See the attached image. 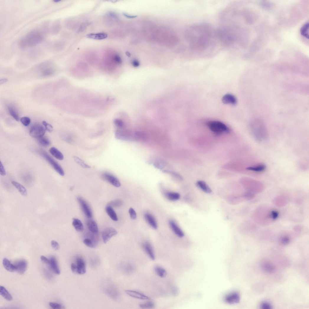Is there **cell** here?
<instances>
[{
    "mask_svg": "<svg viewBox=\"0 0 309 309\" xmlns=\"http://www.w3.org/2000/svg\"><path fill=\"white\" fill-rule=\"evenodd\" d=\"M165 195L168 199L173 201L177 200L180 197L179 194L175 192H167L165 194Z\"/></svg>",
    "mask_w": 309,
    "mask_h": 309,
    "instance_id": "32",
    "label": "cell"
},
{
    "mask_svg": "<svg viewBox=\"0 0 309 309\" xmlns=\"http://www.w3.org/2000/svg\"><path fill=\"white\" fill-rule=\"evenodd\" d=\"M224 300L226 303L230 304L238 303L240 301L239 294L237 292H232L226 295Z\"/></svg>",
    "mask_w": 309,
    "mask_h": 309,
    "instance_id": "13",
    "label": "cell"
},
{
    "mask_svg": "<svg viewBox=\"0 0 309 309\" xmlns=\"http://www.w3.org/2000/svg\"><path fill=\"white\" fill-rule=\"evenodd\" d=\"M287 198L283 196H279L274 199L275 204L277 206H283L286 205L287 202Z\"/></svg>",
    "mask_w": 309,
    "mask_h": 309,
    "instance_id": "27",
    "label": "cell"
},
{
    "mask_svg": "<svg viewBox=\"0 0 309 309\" xmlns=\"http://www.w3.org/2000/svg\"><path fill=\"white\" fill-rule=\"evenodd\" d=\"M115 61L118 63H120L122 62V60L120 57L118 55H116L114 57Z\"/></svg>",
    "mask_w": 309,
    "mask_h": 309,
    "instance_id": "55",
    "label": "cell"
},
{
    "mask_svg": "<svg viewBox=\"0 0 309 309\" xmlns=\"http://www.w3.org/2000/svg\"><path fill=\"white\" fill-rule=\"evenodd\" d=\"M50 306L53 309H59L62 308V306L60 304L50 302L49 303Z\"/></svg>",
    "mask_w": 309,
    "mask_h": 309,
    "instance_id": "47",
    "label": "cell"
},
{
    "mask_svg": "<svg viewBox=\"0 0 309 309\" xmlns=\"http://www.w3.org/2000/svg\"><path fill=\"white\" fill-rule=\"evenodd\" d=\"M166 163L165 161L162 159H157L154 163V166L156 168L162 169L166 166Z\"/></svg>",
    "mask_w": 309,
    "mask_h": 309,
    "instance_id": "33",
    "label": "cell"
},
{
    "mask_svg": "<svg viewBox=\"0 0 309 309\" xmlns=\"http://www.w3.org/2000/svg\"><path fill=\"white\" fill-rule=\"evenodd\" d=\"M38 142L40 145L44 146H47L50 144V140L43 136L37 139Z\"/></svg>",
    "mask_w": 309,
    "mask_h": 309,
    "instance_id": "36",
    "label": "cell"
},
{
    "mask_svg": "<svg viewBox=\"0 0 309 309\" xmlns=\"http://www.w3.org/2000/svg\"><path fill=\"white\" fill-rule=\"evenodd\" d=\"M127 294L129 296L137 299L148 300L150 298L144 294L136 290H127L125 291Z\"/></svg>",
    "mask_w": 309,
    "mask_h": 309,
    "instance_id": "11",
    "label": "cell"
},
{
    "mask_svg": "<svg viewBox=\"0 0 309 309\" xmlns=\"http://www.w3.org/2000/svg\"><path fill=\"white\" fill-rule=\"evenodd\" d=\"M114 123L116 126L120 129H123L124 127V123L121 120H115L114 121Z\"/></svg>",
    "mask_w": 309,
    "mask_h": 309,
    "instance_id": "43",
    "label": "cell"
},
{
    "mask_svg": "<svg viewBox=\"0 0 309 309\" xmlns=\"http://www.w3.org/2000/svg\"><path fill=\"white\" fill-rule=\"evenodd\" d=\"M133 65L135 67H138L140 65V63L137 60H134L132 62Z\"/></svg>",
    "mask_w": 309,
    "mask_h": 309,
    "instance_id": "56",
    "label": "cell"
},
{
    "mask_svg": "<svg viewBox=\"0 0 309 309\" xmlns=\"http://www.w3.org/2000/svg\"><path fill=\"white\" fill-rule=\"evenodd\" d=\"M41 260L44 263L49 264L50 263V260L48 259L47 258L44 256H42L41 257Z\"/></svg>",
    "mask_w": 309,
    "mask_h": 309,
    "instance_id": "54",
    "label": "cell"
},
{
    "mask_svg": "<svg viewBox=\"0 0 309 309\" xmlns=\"http://www.w3.org/2000/svg\"><path fill=\"white\" fill-rule=\"evenodd\" d=\"M72 224L76 231L81 232L84 230L83 224L79 219L74 218L73 220Z\"/></svg>",
    "mask_w": 309,
    "mask_h": 309,
    "instance_id": "24",
    "label": "cell"
},
{
    "mask_svg": "<svg viewBox=\"0 0 309 309\" xmlns=\"http://www.w3.org/2000/svg\"><path fill=\"white\" fill-rule=\"evenodd\" d=\"M154 269L155 273L159 277L164 278L167 275L166 271L162 267L156 265L154 267Z\"/></svg>",
    "mask_w": 309,
    "mask_h": 309,
    "instance_id": "22",
    "label": "cell"
},
{
    "mask_svg": "<svg viewBox=\"0 0 309 309\" xmlns=\"http://www.w3.org/2000/svg\"><path fill=\"white\" fill-rule=\"evenodd\" d=\"M124 15L125 17H128V18H135V17H137V16H130V15H127V14H125V13H124Z\"/></svg>",
    "mask_w": 309,
    "mask_h": 309,
    "instance_id": "58",
    "label": "cell"
},
{
    "mask_svg": "<svg viewBox=\"0 0 309 309\" xmlns=\"http://www.w3.org/2000/svg\"><path fill=\"white\" fill-rule=\"evenodd\" d=\"M39 152L60 175L62 176H64L65 173L63 169L56 161L53 159L47 152L43 150H40Z\"/></svg>",
    "mask_w": 309,
    "mask_h": 309,
    "instance_id": "4",
    "label": "cell"
},
{
    "mask_svg": "<svg viewBox=\"0 0 309 309\" xmlns=\"http://www.w3.org/2000/svg\"><path fill=\"white\" fill-rule=\"evenodd\" d=\"M252 125V134L255 138L258 140H262L266 137V130L263 124L258 123Z\"/></svg>",
    "mask_w": 309,
    "mask_h": 309,
    "instance_id": "5",
    "label": "cell"
},
{
    "mask_svg": "<svg viewBox=\"0 0 309 309\" xmlns=\"http://www.w3.org/2000/svg\"><path fill=\"white\" fill-rule=\"evenodd\" d=\"M179 292V289L177 287H174L172 289V293L174 296H176L178 294Z\"/></svg>",
    "mask_w": 309,
    "mask_h": 309,
    "instance_id": "52",
    "label": "cell"
},
{
    "mask_svg": "<svg viewBox=\"0 0 309 309\" xmlns=\"http://www.w3.org/2000/svg\"><path fill=\"white\" fill-rule=\"evenodd\" d=\"M164 173L168 174L174 178L178 179L179 180H182L183 178L179 174L174 171L168 170H164L163 171Z\"/></svg>",
    "mask_w": 309,
    "mask_h": 309,
    "instance_id": "38",
    "label": "cell"
},
{
    "mask_svg": "<svg viewBox=\"0 0 309 309\" xmlns=\"http://www.w3.org/2000/svg\"><path fill=\"white\" fill-rule=\"evenodd\" d=\"M42 124L45 126V128L50 133L53 130V127L50 124L48 123L45 121H43Z\"/></svg>",
    "mask_w": 309,
    "mask_h": 309,
    "instance_id": "46",
    "label": "cell"
},
{
    "mask_svg": "<svg viewBox=\"0 0 309 309\" xmlns=\"http://www.w3.org/2000/svg\"><path fill=\"white\" fill-rule=\"evenodd\" d=\"M51 245L53 249L56 250H58L59 249L60 246L59 244L57 241L53 240L51 241Z\"/></svg>",
    "mask_w": 309,
    "mask_h": 309,
    "instance_id": "48",
    "label": "cell"
},
{
    "mask_svg": "<svg viewBox=\"0 0 309 309\" xmlns=\"http://www.w3.org/2000/svg\"><path fill=\"white\" fill-rule=\"evenodd\" d=\"M14 265L16 271L20 274H23L27 269L28 264L25 260H22L17 262Z\"/></svg>",
    "mask_w": 309,
    "mask_h": 309,
    "instance_id": "14",
    "label": "cell"
},
{
    "mask_svg": "<svg viewBox=\"0 0 309 309\" xmlns=\"http://www.w3.org/2000/svg\"><path fill=\"white\" fill-rule=\"evenodd\" d=\"M87 225L88 229L92 233L97 234L98 232V228L96 222L93 220H89L87 221Z\"/></svg>",
    "mask_w": 309,
    "mask_h": 309,
    "instance_id": "20",
    "label": "cell"
},
{
    "mask_svg": "<svg viewBox=\"0 0 309 309\" xmlns=\"http://www.w3.org/2000/svg\"><path fill=\"white\" fill-rule=\"evenodd\" d=\"M77 273L80 274H84L86 273V265L85 261L81 257H78L76 259Z\"/></svg>",
    "mask_w": 309,
    "mask_h": 309,
    "instance_id": "15",
    "label": "cell"
},
{
    "mask_svg": "<svg viewBox=\"0 0 309 309\" xmlns=\"http://www.w3.org/2000/svg\"><path fill=\"white\" fill-rule=\"evenodd\" d=\"M50 260L49 265L55 274H60V270L56 259L54 257H51Z\"/></svg>",
    "mask_w": 309,
    "mask_h": 309,
    "instance_id": "19",
    "label": "cell"
},
{
    "mask_svg": "<svg viewBox=\"0 0 309 309\" xmlns=\"http://www.w3.org/2000/svg\"><path fill=\"white\" fill-rule=\"evenodd\" d=\"M74 159L75 162L80 166L85 168H90V166L86 164L82 159L76 156H74Z\"/></svg>",
    "mask_w": 309,
    "mask_h": 309,
    "instance_id": "40",
    "label": "cell"
},
{
    "mask_svg": "<svg viewBox=\"0 0 309 309\" xmlns=\"http://www.w3.org/2000/svg\"><path fill=\"white\" fill-rule=\"evenodd\" d=\"M147 222L154 229H157L158 225L156 220L153 215L150 213L147 212L145 213L144 216Z\"/></svg>",
    "mask_w": 309,
    "mask_h": 309,
    "instance_id": "16",
    "label": "cell"
},
{
    "mask_svg": "<svg viewBox=\"0 0 309 309\" xmlns=\"http://www.w3.org/2000/svg\"><path fill=\"white\" fill-rule=\"evenodd\" d=\"M46 129L42 125L38 123L34 124L30 130V136L37 139L43 137L45 135Z\"/></svg>",
    "mask_w": 309,
    "mask_h": 309,
    "instance_id": "7",
    "label": "cell"
},
{
    "mask_svg": "<svg viewBox=\"0 0 309 309\" xmlns=\"http://www.w3.org/2000/svg\"><path fill=\"white\" fill-rule=\"evenodd\" d=\"M126 54L127 55V56L128 57H130V53L128 52H126Z\"/></svg>",
    "mask_w": 309,
    "mask_h": 309,
    "instance_id": "59",
    "label": "cell"
},
{
    "mask_svg": "<svg viewBox=\"0 0 309 309\" xmlns=\"http://www.w3.org/2000/svg\"><path fill=\"white\" fill-rule=\"evenodd\" d=\"M77 200L85 215L89 218H91L92 216V211L86 201L83 198L79 197H77Z\"/></svg>",
    "mask_w": 309,
    "mask_h": 309,
    "instance_id": "8",
    "label": "cell"
},
{
    "mask_svg": "<svg viewBox=\"0 0 309 309\" xmlns=\"http://www.w3.org/2000/svg\"><path fill=\"white\" fill-rule=\"evenodd\" d=\"M261 306L262 308L264 309H270L272 308L271 305L266 302L263 303L261 304Z\"/></svg>",
    "mask_w": 309,
    "mask_h": 309,
    "instance_id": "50",
    "label": "cell"
},
{
    "mask_svg": "<svg viewBox=\"0 0 309 309\" xmlns=\"http://www.w3.org/2000/svg\"><path fill=\"white\" fill-rule=\"evenodd\" d=\"M139 306L142 308H151L154 307L155 303L153 302L150 301L140 303Z\"/></svg>",
    "mask_w": 309,
    "mask_h": 309,
    "instance_id": "37",
    "label": "cell"
},
{
    "mask_svg": "<svg viewBox=\"0 0 309 309\" xmlns=\"http://www.w3.org/2000/svg\"><path fill=\"white\" fill-rule=\"evenodd\" d=\"M115 136L117 139L126 141H143L145 139V134L138 131L119 130L115 132Z\"/></svg>",
    "mask_w": 309,
    "mask_h": 309,
    "instance_id": "2",
    "label": "cell"
},
{
    "mask_svg": "<svg viewBox=\"0 0 309 309\" xmlns=\"http://www.w3.org/2000/svg\"><path fill=\"white\" fill-rule=\"evenodd\" d=\"M3 265L5 269L8 271L13 272L16 271L14 264H12L7 259L4 258L3 260Z\"/></svg>",
    "mask_w": 309,
    "mask_h": 309,
    "instance_id": "26",
    "label": "cell"
},
{
    "mask_svg": "<svg viewBox=\"0 0 309 309\" xmlns=\"http://www.w3.org/2000/svg\"><path fill=\"white\" fill-rule=\"evenodd\" d=\"M8 79H1L0 80V84H3L8 81Z\"/></svg>",
    "mask_w": 309,
    "mask_h": 309,
    "instance_id": "57",
    "label": "cell"
},
{
    "mask_svg": "<svg viewBox=\"0 0 309 309\" xmlns=\"http://www.w3.org/2000/svg\"><path fill=\"white\" fill-rule=\"evenodd\" d=\"M196 184L200 189L205 192L207 194H210L212 192L210 188L205 182L202 181H198L197 182Z\"/></svg>",
    "mask_w": 309,
    "mask_h": 309,
    "instance_id": "21",
    "label": "cell"
},
{
    "mask_svg": "<svg viewBox=\"0 0 309 309\" xmlns=\"http://www.w3.org/2000/svg\"><path fill=\"white\" fill-rule=\"evenodd\" d=\"M290 241V239L289 237L286 236H284L281 239V242L282 243L286 245L288 244Z\"/></svg>",
    "mask_w": 309,
    "mask_h": 309,
    "instance_id": "51",
    "label": "cell"
},
{
    "mask_svg": "<svg viewBox=\"0 0 309 309\" xmlns=\"http://www.w3.org/2000/svg\"><path fill=\"white\" fill-rule=\"evenodd\" d=\"M102 177L104 180L115 187H118L121 185L119 181L110 173H104L102 174Z\"/></svg>",
    "mask_w": 309,
    "mask_h": 309,
    "instance_id": "10",
    "label": "cell"
},
{
    "mask_svg": "<svg viewBox=\"0 0 309 309\" xmlns=\"http://www.w3.org/2000/svg\"><path fill=\"white\" fill-rule=\"evenodd\" d=\"M117 233V230L113 228H109L105 229L102 232V237L104 243H107L113 236Z\"/></svg>",
    "mask_w": 309,
    "mask_h": 309,
    "instance_id": "9",
    "label": "cell"
},
{
    "mask_svg": "<svg viewBox=\"0 0 309 309\" xmlns=\"http://www.w3.org/2000/svg\"><path fill=\"white\" fill-rule=\"evenodd\" d=\"M169 225L172 230L180 238L184 236V233L175 222L171 220L169 222Z\"/></svg>",
    "mask_w": 309,
    "mask_h": 309,
    "instance_id": "17",
    "label": "cell"
},
{
    "mask_svg": "<svg viewBox=\"0 0 309 309\" xmlns=\"http://www.w3.org/2000/svg\"><path fill=\"white\" fill-rule=\"evenodd\" d=\"M123 204V202L120 200H115L111 201L108 204L109 206L111 207H120Z\"/></svg>",
    "mask_w": 309,
    "mask_h": 309,
    "instance_id": "41",
    "label": "cell"
},
{
    "mask_svg": "<svg viewBox=\"0 0 309 309\" xmlns=\"http://www.w3.org/2000/svg\"><path fill=\"white\" fill-rule=\"evenodd\" d=\"M263 268L266 271L268 272H272L274 271V267L269 264H264L263 265Z\"/></svg>",
    "mask_w": 309,
    "mask_h": 309,
    "instance_id": "44",
    "label": "cell"
},
{
    "mask_svg": "<svg viewBox=\"0 0 309 309\" xmlns=\"http://www.w3.org/2000/svg\"><path fill=\"white\" fill-rule=\"evenodd\" d=\"M129 212L131 218L133 220H135L137 217L135 211L133 208H130L129 210Z\"/></svg>",
    "mask_w": 309,
    "mask_h": 309,
    "instance_id": "45",
    "label": "cell"
},
{
    "mask_svg": "<svg viewBox=\"0 0 309 309\" xmlns=\"http://www.w3.org/2000/svg\"><path fill=\"white\" fill-rule=\"evenodd\" d=\"M84 244L88 247L91 248H94L96 246L95 241L89 238H86L84 240Z\"/></svg>",
    "mask_w": 309,
    "mask_h": 309,
    "instance_id": "39",
    "label": "cell"
},
{
    "mask_svg": "<svg viewBox=\"0 0 309 309\" xmlns=\"http://www.w3.org/2000/svg\"><path fill=\"white\" fill-rule=\"evenodd\" d=\"M12 184L19 191L20 194L24 196H26L27 194L25 188L22 185L16 181H13Z\"/></svg>",
    "mask_w": 309,
    "mask_h": 309,
    "instance_id": "28",
    "label": "cell"
},
{
    "mask_svg": "<svg viewBox=\"0 0 309 309\" xmlns=\"http://www.w3.org/2000/svg\"><path fill=\"white\" fill-rule=\"evenodd\" d=\"M42 36L37 32H33L26 37L22 43H24V46L28 45L32 46L38 43L41 41Z\"/></svg>",
    "mask_w": 309,
    "mask_h": 309,
    "instance_id": "6",
    "label": "cell"
},
{
    "mask_svg": "<svg viewBox=\"0 0 309 309\" xmlns=\"http://www.w3.org/2000/svg\"><path fill=\"white\" fill-rule=\"evenodd\" d=\"M20 121L25 126H28L31 122V119L28 117H24L21 118Z\"/></svg>",
    "mask_w": 309,
    "mask_h": 309,
    "instance_id": "42",
    "label": "cell"
},
{
    "mask_svg": "<svg viewBox=\"0 0 309 309\" xmlns=\"http://www.w3.org/2000/svg\"><path fill=\"white\" fill-rule=\"evenodd\" d=\"M86 37L88 38L97 40H101L105 39L107 37V35L105 33H91L87 35Z\"/></svg>",
    "mask_w": 309,
    "mask_h": 309,
    "instance_id": "23",
    "label": "cell"
},
{
    "mask_svg": "<svg viewBox=\"0 0 309 309\" xmlns=\"http://www.w3.org/2000/svg\"><path fill=\"white\" fill-rule=\"evenodd\" d=\"M143 250L147 256L152 260L155 259V255L153 248L151 244L148 241H145L142 244Z\"/></svg>",
    "mask_w": 309,
    "mask_h": 309,
    "instance_id": "12",
    "label": "cell"
},
{
    "mask_svg": "<svg viewBox=\"0 0 309 309\" xmlns=\"http://www.w3.org/2000/svg\"><path fill=\"white\" fill-rule=\"evenodd\" d=\"M8 109L10 115L17 121L19 122L20 120L19 114L14 107L11 106H9L8 107Z\"/></svg>",
    "mask_w": 309,
    "mask_h": 309,
    "instance_id": "31",
    "label": "cell"
},
{
    "mask_svg": "<svg viewBox=\"0 0 309 309\" xmlns=\"http://www.w3.org/2000/svg\"><path fill=\"white\" fill-rule=\"evenodd\" d=\"M222 101L223 103L226 104L235 105L237 103L236 98L230 94H227L224 96L222 98Z\"/></svg>",
    "mask_w": 309,
    "mask_h": 309,
    "instance_id": "18",
    "label": "cell"
},
{
    "mask_svg": "<svg viewBox=\"0 0 309 309\" xmlns=\"http://www.w3.org/2000/svg\"><path fill=\"white\" fill-rule=\"evenodd\" d=\"M49 151L51 154L57 159L60 160L63 159L64 156L63 154L55 147H52L50 149Z\"/></svg>",
    "mask_w": 309,
    "mask_h": 309,
    "instance_id": "25",
    "label": "cell"
},
{
    "mask_svg": "<svg viewBox=\"0 0 309 309\" xmlns=\"http://www.w3.org/2000/svg\"><path fill=\"white\" fill-rule=\"evenodd\" d=\"M0 174L1 175L3 176H5L6 174L5 169L1 162L0 163Z\"/></svg>",
    "mask_w": 309,
    "mask_h": 309,
    "instance_id": "49",
    "label": "cell"
},
{
    "mask_svg": "<svg viewBox=\"0 0 309 309\" xmlns=\"http://www.w3.org/2000/svg\"><path fill=\"white\" fill-rule=\"evenodd\" d=\"M186 34L190 57H212L224 48L218 29L209 24H194L189 26Z\"/></svg>",
    "mask_w": 309,
    "mask_h": 309,
    "instance_id": "1",
    "label": "cell"
},
{
    "mask_svg": "<svg viewBox=\"0 0 309 309\" xmlns=\"http://www.w3.org/2000/svg\"><path fill=\"white\" fill-rule=\"evenodd\" d=\"M71 270L73 272L77 273V265L74 263H72L71 264Z\"/></svg>",
    "mask_w": 309,
    "mask_h": 309,
    "instance_id": "53",
    "label": "cell"
},
{
    "mask_svg": "<svg viewBox=\"0 0 309 309\" xmlns=\"http://www.w3.org/2000/svg\"><path fill=\"white\" fill-rule=\"evenodd\" d=\"M308 29L309 24L307 22L303 26L300 30L301 35L308 39L309 37Z\"/></svg>",
    "mask_w": 309,
    "mask_h": 309,
    "instance_id": "34",
    "label": "cell"
},
{
    "mask_svg": "<svg viewBox=\"0 0 309 309\" xmlns=\"http://www.w3.org/2000/svg\"><path fill=\"white\" fill-rule=\"evenodd\" d=\"M106 212L111 219L115 221L118 220V218L115 210L112 207L107 206L106 209Z\"/></svg>",
    "mask_w": 309,
    "mask_h": 309,
    "instance_id": "29",
    "label": "cell"
},
{
    "mask_svg": "<svg viewBox=\"0 0 309 309\" xmlns=\"http://www.w3.org/2000/svg\"><path fill=\"white\" fill-rule=\"evenodd\" d=\"M207 125L210 129L217 135H220L223 133H228L230 132L229 128L226 125L217 121L209 122L207 123Z\"/></svg>",
    "mask_w": 309,
    "mask_h": 309,
    "instance_id": "3",
    "label": "cell"
},
{
    "mask_svg": "<svg viewBox=\"0 0 309 309\" xmlns=\"http://www.w3.org/2000/svg\"><path fill=\"white\" fill-rule=\"evenodd\" d=\"M0 293L6 300L8 301L12 300V295L6 288L3 286H0Z\"/></svg>",
    "mask_w": 309,
    "mask_h": 309,
    "instance_id": "30",
    "label": "cell"
},
{
    "mask_svg": "<svg viewBox=\"0 0 309 309\" xmlns=\"http://www.w3.org/2000/svg\"><path fill=\"white\" fill-rule=\"evenodd\" d=\"M265 166L261 164L256 166L248 167L247 169L248 170L256 172H261L264 171L265 169Z\"/></svg>",
    "mask_w": 309,
    "mask_h": 309,
    "instance_id": "35",
    "label": "cell"
}]
</instances>
